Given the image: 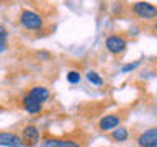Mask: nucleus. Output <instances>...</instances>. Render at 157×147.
Instances as JSON below:
<instances>
[{"label": "nucleus", "mask_w": 157, "mask_h": 147, "mask_svg": "<svg viewBox=\"0 0 157 147\" xmlns=\"http://www.w3.org/2000/svg\"><path fill=\"white\" fill-rule=\"evenodd\" d=\"M20 21H21V24L26 29H39L43 26V18L38 13L31 12V10H23Z\"/></svg>", "instance_id": "1"}, {"label": "nucleus", "mask_w": 157, "mask_h": 147, "mask_svg": "<svg viewBox=\"0 0 157 147\" xmlns=\"http://www.w3.org/2000/svg\"><path fill=\"white\" fill-rule=\"evenodd\" d=\"M132 12H134L139 18H144V20H151V18L157 17V8L152 3H147V2L134 3L132 5Z\"/></svg>", "instance_id": "2"}, {"label": "nucleus", "mask_w": 157, "mask_h": 147, "mask_svg": "<svg viewBox=\"0 0 157 147\" xmlns=\"http://www.w3.org/2000/svg\"><path fill=\"white\" fill-rule=\"evenodd\" d=\"M105 46L111 54H121L126 49V39L123 36H118V34H113L106 39Z\"/></svg>", "instance_id": "3"}, {"label": "nucleus", "mask_w": 157, "mask_h": 147, "mask_svg": "<svg viewBox=\"0 0 157 147\" xmlns=\"http://www.w3.org/2000/svg\"><path fill=\"white\" fill-rule=\"evenodd\" d=\"M21 141H23V145H26V147L36 145L38 141H39V131L34 126L25 127L23 132H21Z\"/></svg>", "instance_id": "4"}, {"label": "nucleus", "mask_w": 157, "mask_h": 147, "mask_svg": "<svg viewBox=\"0 0 157 147\" xmlns=\"http://www.w3.org/2000/svg\"><path fill=\"white\" fill-rule=\"evenodd\" d=\"M141 147H157V127L144 131L137 139Z\"/></svg>", "instance_id": "5"}, {"label": "nucleus", "mask_w": 157, "mask_h": 147, "mask_svg": "<svg viewBox=\"0 0 157 147\" xmlns=\"http://www.w3.org/2000/svg\"><path fill=\"white\" fill-rule=\"evenodd\" d=\"M0 145L3 147H21L23 141L21 137L12 132H0Z\"/></svg>", "instance_id": "6"}, {"label": "nucleus", "mask_w": 157, "mask_h": 147, "mask_svg": "<svg viewBox=\"0 0 157 147\" xmlns=\"http://www.w3.org/2000/svg\"><path fill=\"white\" fill-rule=\"evenodd\" d=\"M120 123H121L120 116L108 115V116L100 119V129L101 131H110V129H113V127H120Z\"/></svg>", "instance_id": "7"}, {"label": "nucleus", "mask_w": 157, "mask_h": 147, "mask_svg": "<svg viewBox=\"0 0 157 147\" xmlns=\"http://www.w3.org/2000/svg\"><path fill=\"white\" fill-rule=\"evenodd\" d=\"M28 95L31 96L34 101H38V103H41V105H43V103L49 98V90H48V88H44V87H39L38 85V87H33L31 90H29Z\"/></svg>", "instance_id": "8"}, {"label": "nucleus", "mask_w": 157, "mask_h": 147, "mask_svg": "<svg viewBox=\"0 0 157 147\" xmlns=\"http://www.w3.org/2000/svg\"><path fill=\"white\" fill-rule=\"evenodd\" d=\"M23 106H25V110H26L29 115H38V113L43 110V105H41V103L34 101L29 95H26V96L23 98Z\"/></svg>", "instance_id": "9"}, {"label": "nucleus", "mask_w": 157, "mask_h": 147, "mask_svg": "<svg viewBox=\"0 0 157 147\" xmlns=\"http://www.w3.org/2000/svg\"><path fill=\"white\" fill-rule=\"evenodd\" d=\"M41 147H80L74 141H64V139H46Z\"/></svg>", "instance_id": "10"}, {"label": "nucleus", "mask_w": 157, "mask_h": 147, "mask_svg": "<svg viewBox=\"0 0 157 147\" xmlns=\"http://www.w3.org/2000/svg\"><path fill=\"white\" fill-rule=\"evenodd\" d=\"M111 137L115 141H118V142H124L126 139H128V131L124 129V127H118V129H115L113 131V134H111Z\"/></svg>", "instance_id": "11"}, {"label": "nucleus", "mask_w": 157, "mask_h": 147, "mask_svg": "<svg viewBox=\"0 0 157 147\" xmlns=\"http://www.w3.org/2000/svg\"><path fill=\"white\" fill-rule=\"evenodd\" d=\"M87 80L92 83V85H97V87H100V85H103V78L98 75L97 72H93V70H90V72H87Z\"/></svg>", "instance_id": "12"}, {"label": "nucleus", "mask_w": 157, "mask_h": 147, "mask_svg": "<svg viewBox=\"0 0 157 147\" xmlns=\"http://www.w3.org/2000/svg\"><path fill=\"white\" fill-rule=\"evenodd\" d=\"M67 82L69 83H78L80 82V74L75 72V70H71L67 74Z\"/></svg>", "instance_id": "13"}, {"label": "nucleus", "mask_w": 157, "mask_h": 147, "mask_svg": "<svg viewBox=\"0 0 157 147\" xmlns=\"http://www.w3.org/2000/svg\"><path fill=\"white\" fill-rule=\"evenodd\" d=\"M139 61H136V62H131V64H126V66H123L121 67V72L123 74H128V72H131V70H134V69L139 67Z\"/></svg>", "instance_id": "14"}, {"label": "nucleus", "mask_w": 157, "mask_h": 147, "mask_svg": "<svg viewBox=\"0 0 157 147\" xmlns=\"http://www.w3.org/2000/svg\"><path fill=\"white\" fill-rule=\"evenodd\" d=\"M38 57H43L44 61H48V59H51V54L46 52V51H39V52H38Z\"/></svg>", "instance_id": "15"}, {"label": "nucleus", "mask_w": 157, "mask_h": 147, "mask_svg": "<svg viewBox=\"0 0 157 147\" xmlns=\"http://www.w3.org/2000/svg\"><path fill=\"white\" fill-rule=\"evenodd\" d=\"M155 29H157V26H155Z\"/></svg>", "instance_id": "16"}]
</instances>
